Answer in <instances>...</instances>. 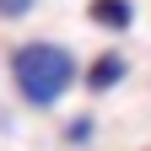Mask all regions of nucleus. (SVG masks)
Returning <instances> with one entry per match:
<instances>
[{
  "label": "nucleus",
  "mask_w": 151,
  "mask_h": 151,
  "mask_svg": "<svg viewBox=\"0 0 151 151\" xmlns=\"http://www.w3.org/2000/svg\"><path fill=\"white\" fill-rule=\"evenodd\" d=\"M76 76L81 70H76V54L65 43H22L11 54V81H16V92H22L32 108L60 103Z\"/></svg>",
  "instance_id": "1"
},
{
  "label": "nucleus",
  "mask_w": 151,
  "mask_h": 151,
  "mask_svg": "<svg viewBox=\"0 0 151 151\" xmlns=\"http://www.w3.org/2000/svg\"><path fill=\"white\" fill-rule=\"evenodd\" d=\"M86 16H92V27L124 32L129 22H135V6H129V0H86Z\"/></svg>",
  "instance_id": "2"
},
{
  "label": "nucleus",
  "mask_w": 151,
  "mask_h": 151,
  "mask_svg": "<svg viewBox=\"0 0 151 151\" xmlns=\"http://www.w3.org/2000/svg\"><path fill=\"white\" fill-rule=\"evenodd\" d=\"M119 81H124V54L103 49L97 60L86 65V86H92V92H108V86H119Z\"/></svg>",
  "instance_id": "3"
},
{
  "label": "nucleus",
  "mask_w": 151,
  "mask_h": 151,
  "mask_svg": "<svg viewBox=\"0 0 151 151\" xmlns=\"http://www.w3.org/2000/svg\"><path fill=\"white\" fill-rule=\"evenodd\" d=\"M38 6V0H0V16H6V22H16V16H27Z\"/></svg>",
  "instance_id": "4"
},
{
  "label": "nucleus",
  "mask_w": 151,
  "mask_h": 151,
  "mask_svg": "<svg viewBox=\"0 0 151 151\" xmlns=\"http://www.w3.org/2000/svg\"><path fill=\"white\" fill-rule=\"evenodd\" d=\"M65 135H70V140H86V135H92V119H76V124L65 129Z\"/></svg>",
  "instance_id": "5"
}]
</instances>
